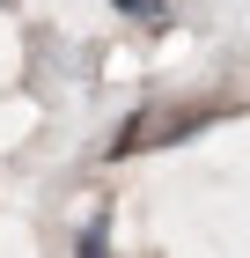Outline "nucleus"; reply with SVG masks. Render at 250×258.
I'll return each instance as SVG.
<instances>
[{"mask_svg":"<svg viewBox=\"0 0 250 258\" xmlns=\"http://www.w3.org/2000/svg\"><path fill=\"white\" fill-rule=\"evenodd\" d=\"M103 236H111V221L96 214V221H89V229H81V258H103Z\"/></svg>","mask_w":250,"mask_h":258,"instance_id":"1","label":"nucleus"},{"mask_svg":"<svg viewBox=\"0 0 250 258\" xmlns=\"http://www.w3.org/2000/svg\"><path fill=\"white\" fill-rule=\"evenodd\" d=\"M118 8H125V15H147V0H118Z\"/></svg>","mask_w":250,"mask_h":258,"instance_id":"2","label":"nucleus"}]
</instances>
